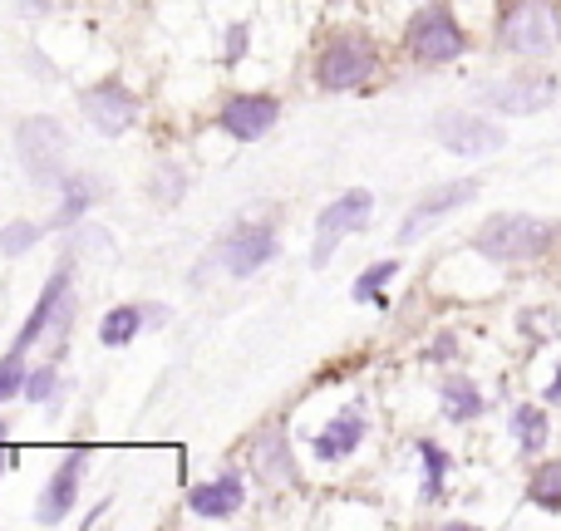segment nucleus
I'll return each instance as SVG.
<instances>
[{
    "label": "nucleus",
    "mask_w": 561,
    "mask_h": 531,
    "mask_svg": "<svg viewBox=\"0 0 561 531\" xmlns=\"http://www.w3.org/2000/svg\"><path fill=\"white\" fill-rule=\"evenodd\" d=\"M552 242H557L552 222H537V217H523V212H503V217H493V222H483L473 246L488 262H533V256H542Z\"/></svg>",
    "instance_id": "1"
},
{
    "label": "nucleus",
    "mask_w": 561,
    "mask_h": 531,
    "mask_svg": "<svg viewBox=\"0 0 561 531\" xmlns=\"http://www.w3.org/2000/svg\"><path fill=\"white\" fill-rule=\"evenodd\" d=\"M561 39V20L547 0H517L503 15V45L513 55H547Z\"/></svg>",
    "instance_id": "2"
},
{
    "label": "nucleus",
    "mask_w": 561,
    "mask_h": 531,
    "mask_svg": "<svg viewBox=\"0 0 561 531\" xmlns=\"http://www.w3.org/2000/svg\"><path fill=\"white\" fill-rule=\"evenodd\" d=\"M369 212H375V197L369 193H345L335 197V203L320 212L316 222V246H310V266H330V256H335V246L345 242V236L365 232Z\"/></svg>",
    "instance_id": "3"
},
{
    "label": "nucleus",
    "mask_w": 561,
    "mask_h": 531,
    "mask_svg": "<svg viewBox=\"0 0 561 531\" xmlns=\"http://www.w3.org/2000/svg\"><path fill=\"white\" fill-rule=\"evenodd\" d=\"M375 74V45L359 35H340L320 49L316 59V79L320 89H359L365 79Z\"/></svg>",
    "instance_id": "4"
},
{
    "label": "nucleus",
    "mask_w": 561,
    "mask_h": 531,
    "mask_svg": "<svg viewBox=\"0 0 561 531\" xmlns=\"http://www.w3.org/2000/svg\"><path fill=\"white\" fill-rule=\"evenodd\" d=\"M463 30L444 5H428L409 20V55L424 59V65H448V59L463 55Z\"/></svg>",
    "instance_id": "5"
},
{
    "label": "nucleus",
    "mask_w": 561,
    "mask_h": 531,
    "mask_svg": "<svg viewBox=\"0 0 561 531\" xmlns=\"http://www.w3.org/2000/svg\"><path fill=\"white\" fill-rule=\"evenodd\" d=\"M15 148L35 183H55L59 163H65V128H59L55 118H30V124H20Z\"/></svg>",
    "instance_id": "6"
},
{
    "label": "nucleus",
    "mask_w": 561,
    "mask_h": 531,
    "mask_svg": "<svg viewBox=\"0 0 561 531\" xmlns=\"http://www.w3.org/2000/svg\"><path fill=\"white\" fill-rule=\"evenodd\" d=\"M434 134H438V143L458 158H488L507 143L503 128L488 124V118H478V114H444L434 124Z\"/></svg>",
    "instance_id": "7"
},
{
    "label": "nucleus",
    "mask_w": 561,
    "mask_h": 531,
    "mask_svg": "<svg viewBox=\"0 0 561 531\" xmlns=\"http://www.w3.org/2000/svg\"><path fill=\"white\" fill-rule=\"evenodd\" d=\"M49 325H59V330L69 325V266H59L55 276L45 280V290H39L35 310H30V320L20 325V335H15V349H30Z\"/></svg>",
    "instance_id": "8"
},
{
    "label": "nucleus",
    "mask_w": 561,
    "mask_h": 531,
    "mask_svg": "<svg viewBox=\"0 0 561 531\" xmlns=\"http://www.w3.org/2000/svg\"><path fill=\"white\" fill-rule=\"evenodd\" d=\"M557 94L561 89H557L552 74H517V79H507V84H493L483 99L497 108V114H542Z\"/></svg>",
    "instance_id": "9"
},
{
    "label": "nucleus",
    "mask_w": 561,
    "mask_h": 531,
    "mask_svg": "<svg viewBox=\"0 0 561 531\" xmlns=\"http://www.w3.org/2000/svg\"><path fill=\"white\" fill-rule=\"evenodd\" d=\"M84 114H89V124L99 128V134H124V128H134V118H138V99L128 94L118 79H104V84H94L84 94Z\"/></svg>",
    "instance_id": "10"
},
{
    "label": "nucleus",
    "mask_w": 561,
    "mask_h": 531,
    "mask_svg": "<svg viewBox=\"0 0 561 531\" xmlns=\"http://www.w3.org/2000/svg\"><path fill=\"white\" fill-rule=\"evenodd\" d=\"M280 118V104L272 94H232L222 104V128L232 138H242V143H252V138L272 134Z\"/></svg>",
    "instance_id": "11"
},
{
    "label": "nucleus",
    "mask_w": 561,
    "mask_h": 531,
    "mask_svg": "<svg viewBox=\"0 0 561 531\" xmlns=\"http://www.w3.org/2000/svg\"><path fill=\"white\" fill-rule=\"evenodd\" d=\"M272 256H276V232H266V227H247V232L227 236V242L217 246L213 262L227 266L232 276H252V270H262Z\"/></svg>",
    "instance_id": "12"
},
{
    "label": "nucleus",
    "mask_w": 561,
    "mask_h": 531,
    "mask_svg": "<svg viewBox=\"0 0 561 531\" xmlns=\"http://www.w3.org/2000/svg\"><path fill=\"white\" fill-rule=\"evenodd\" d=\"M473 197H478V183H473V177H463V183H448V187H438V193H428L424 203H419L414 212L404 217V227H399V242H419V236H424L428 227L438 222V217H448L454 207L473 203Z\"/></svg>",
    "instance_id": "13"
},
{
    "label": "nucleus",
    "mask_w": 561,
    "mask_h": 531,
    "mask_svg": "<svg viewBox=\"0 0 561 531\" xmlns=\"http://www.w3.org/2000/svg\"><path fill=\"white\" fill-rule=\"evenodd\" d=\"M79 483H84V448H75V453L55 467V477L45 483V493H39V522L45 527L65 522L75 497H79Z\"/></svg>",
    "instance_id": "14"
},
{
    "label": "nucleus",
    "mask_w": 561,
    "mask_h": 531,
    "mask_svg": "<svg viewBox=\"0 0 561 531\" xmlns=\"http://www.w3.org/2000/svg\"><path fill=\"white\" fill-rule=\"evenodd\" d=\"M242 503H247V487H242V477H237V473L213 477V483H203V487H193V493H187V507H193L197 517H213V522L237 517V512H242Z\"/></svg>",
    "instance_id": "15"
},
{
    "label": "nucleus",
    "mask_w": 561,
    "mask_h": 531,
    "mask_svg": "<svg viewBox=\"0 0 561 531\" xmlns=\"http://www.w3.org/2000/svg\"><path fill=\"white\" fill-rule=\"evenodd\" d=\"M359 438H365V414H359V408H345V414L316 438V458L320 463H340V458H350L359 448Z\"/></svg>",
    "instance_id": "16"
},
{
    "label": "nucleus",
    "mask_w": 561,
    "mask_h": 531,
    "mask_svg": "<svg viewBox=\"0 0 561 531\" xmlns=\"http://www.w3.org/2000/svg\"><path fill=\"white\" fill-rule=\"evenodd\" d=\"M256 473H262L266 487H286L296 483V458L286 448V434L280 428H266L262 443H256Z\"/></svg>",
    "instance_id": "17"
},
{
    "label": "nucleus",
    "mask_w": 561,
    "mask_h": 531,
    "mask_svg": "<svg viewBox=\"0 0 561 531\" xmlns=\"http://www.w3.org/2000/svg\"><path fill=\"white\" fill-rule=\"evenodd\" d=\"M144 320H148L144 305H118V310H108V315L99 320V339H104L108 349H124L128 339L144 330Z\"/></svg>",
    "instance_id": "18"
},
{
    "label": "nucleus",
    "mask_w": 561,
    "mask_h": 531,
    "mask_svg": "<svg viewBox=\"0 0 561 531\" xmlns=\"http://www.w3.org/2000/svg\"><path fill=\"white\" fill-rule=\"evenodd\" d=\"M547 414L537 404H523V408H513V438H517V448L523 453H542V443H547Z\"/></svg>",
    "instance_id": "19"
},
{
    "label": "nucleus",
    "mask_w": 561,
    "mask_h": 531,
    "mask_svg": "<svg viewBox=\"0 0 561 531\" xmlns=\"http://www.w3.org/2000/svg\"><path fill=\"white\" fill-rule=\"evenodd\" d=\"M444 414L454 418V424L478 418V414H483V394H478L468 379H448V384H444Z\"/></svg>",
    "instance_id": "20"
},
{
    "label": "nucleus",
    "mask_w": 561,
    "mask_h": 531,
    "mask_svg": "<svg viewBox=\"0 0 561 531\" xmlns=\"http://www.w3.org/2000/svg\"><path fill=\"white\" fill-rule=\"evenodd\" d=\"M94 197H99L94 193V177H69V183H65V203H59V212H55V227H75Z\"/></svg>",
    "instance_id": "21"
},
{
    "label": "nucleus",
    "mask_w": 561,
    "mask_h": 531,
    "mask_svg": "<svg viewBox=\"0 0 561 531\" xmlns=\"http://www.w3.org/2000/svg\"><path fill=\"white\" fill-rule=\"evenodd\" d=\"M533 503L542 507V512H561V463H547V467H537V477H533Z\"/></svg>",
    "instance_id": "22"
},
{
    "label": "nucleus",
    "mask_w": 561,
    "mask_h": 531,
    "mask_svg": "<svg viewBox=\"0 0 561 531\" xmlns=\"http://www.w3.org/2000/svg\"><path fill=\"white\" fill-rule=\"evenodd\" d=\"M419 458H424V473H428L424 497L428 503H438V497H444V477H448V453L438 443H419Z\"/></svg>",
    "instance_id": "23"
},
{
    "label": "nucleus",
    "mask_w": 561,
    "mask_h": 531,
    "mask_svg": "<svg viewBox=\"0 0 561 531\" xmlns=\"http://www.w3.org/2000/svg\"><path fill=\"white\" fill-rule=\"evenodd\" d=\"M394 262H379V266H369L365 276L355 280V300H379V305H385V286L389 280H394Z\"/></svg>",
    "instance_id": "24"
},
{
    "label": "nucleus",
    "mask_w": 561,
    "mask_h": 531,
    "mask_svg": "<svg viewBox=\"0 0 561 531\" xmlns=\"http://www.w3.org/2000/svg\"><path fill=\"white\" fill-rule=\"evenodd\" d=\"M35 242H39V227L35 222H10L5 232H0V252H5V256H25Z\"/></svg>",
    "instance_id": "25"
},
{
    "label": "nucleus",
    "mask_w": 561,
    "mask_h": 531,
    "mask_svg": "<svg viewBox=\"0 0 561 531\" xmlns=\"http://www.w3.org/2000/svg\"><path fill=\"white\" fill-rule=\"evenodd\" d=\"M25 349H10L5 359H0V399H10V394H20L25 389Z\"/></svg>",
    "instance_id": "26"
},
{
    "label": "nucleus",
    "mask_w": 561,
    "mask_h": 531,
    "mask_svg": "<svg viewBox=\"0 0 561 531\" xmlns=\"http://www.w3.org/2000/svg\"><path fill=\"white\" fill-rule=\"evenodd\" d=\"M55 365H45V369H30V379H25V399L30 404H45L49 394H55Z\"/></svg>",
    "instance_id": "27"
},
{
    "label": "nucleus",
    "mask_w": 561,
    "mask_h": 531,
    "mask_svg": "<svg viewBox=\"0 0 561 531\" xmlns=\"http://www.w3.org/2000/svg\"><path fill=\"white\" fill-rule=\"evenodd\" d=\"M242 55H247V25H232L227 30V65H237Z\"/></svg>",
    "instance_id": "28"
},
{
    "label": "nucleus",
    "mask_w": 561,
    "mask_h": 531,
    "mask_svg": "<svg viewBox=\"0 0 561 531\" xmlns=\"http://www.w3.org/2000/svg\"><path fill=\"white\" fill-rule=\"evenodd\" d=\"M0 428H5V424H0ZM15 463H20V453H15V448H10V443H0V477H5Z\"/></svg>",
    "instance_id": "29"
},
{
    "label": "nucleus",
    "mask_w": 561,
    "mask_h": 531,
    "mask_svg": "<svg viewBox=\"0 0 561 531\" xmlns=\"http://www.w3.org/2000/svg\"><path fill=\"white\" fill-rule=\"evenodd\" d=\"M20 15H39V10H49V0H15Z\"/></svg>",
    "instance_id": "30"
},
{
    "label": "nucleus",
    "mask_w": 561,
    "mask_h": 531,
    "mask_svg": "<svg viewBox=\"0 0 561 531\" xmlns=\"http://www.w3.org/2000/svg\"><path fill=\"white\" fill-rule=\"evenodd\" d=\"M428 355H434V359H454V339H448V335H444V339H438V345H434V349H428Z\"/></svg>",
    "instance_id": "31"
},
{
    "label": "nucleus",
    "mask_w": 561,
    "mask_h": 531,
    "mask_svg": "<svg viewBox=\"0 0 561 531\" xmlns=\"http://www.w3.org/2000/svg\"><path fill=\"white\" fill-rule=\"evenodd\" d=\"M547 399H552V404H561V369L552 374V389H547Z\"/></svg>",
    "instance_id": "32"
}]
</instances>
